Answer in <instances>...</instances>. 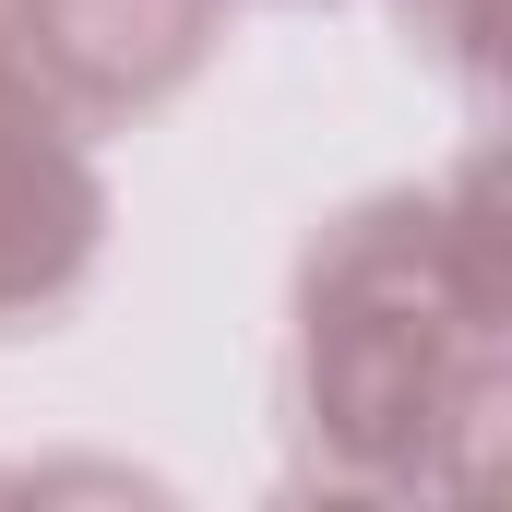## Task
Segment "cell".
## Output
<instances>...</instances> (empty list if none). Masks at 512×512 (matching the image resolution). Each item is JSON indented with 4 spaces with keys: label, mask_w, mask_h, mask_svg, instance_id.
Returning <instances> with one entry per match:
<instances>
[{
    "label": "cell",
    "mask_w": 512,
    "mask_h": 512,
    "mask_svg": "<svg viewBox=\"0 0 512 512\" xmlns=\"http://www.w3.org/2000/svg\"><path fill=\"white\" fill-rule=\"evenodd\" d=\"M96 227H108V191L72 143V108L0 36V322L60 310L96 262Z\"/></svg>",
    "instance_id": "obj_1"
},
{
    "label": "cell",
    "mask_w": 512,
    "mask_h": 512,
    "mask_svg": "<svg viewBox=\"0 0 512 512\" xmlns=\"http://www.w3.org/2000/svg\"><path fill=\"white\" fill-rule=\"evenodd\" d=\"M0 12H12V60L60 108H155L167 84L203 72L227 0H0Z\"/></svg>",
    "instance_id": "obj_2"
}]
</instances>
